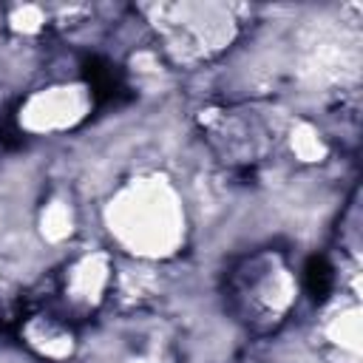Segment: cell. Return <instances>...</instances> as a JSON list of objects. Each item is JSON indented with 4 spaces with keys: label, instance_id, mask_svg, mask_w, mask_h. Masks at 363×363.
Instances as JSON below:
<instances>
[{
    "label": "cell",
    "instance_id": "1",
    "mask_svg": "<svg viewBox=\"0 0 363 363\" xmlns=\"http://www.w3.org/2000/svg\"><path fill=\"white\" fill-rule=\"evenodd\" d=\"M85 77L91 82V94L96 102H116L125 91L122 85V77L113 71L111 62H102V60H91L85 65Z\"/></svg>",
    "mask_w": 363,
    "mask_h": 363
},
{
    "label": "cell",
    "instance_id": "2",
    "mask_svg": "<svg viewBox=\"0 0 363 363\" xmlns=\"http://www.w3.org/2000/svg\"><path fill=\"white\" fill-rule=\"evenodd\" d=\"M303 284L309 289V295L315 301H323L329 292H332V284H335V275H332V267L323 255H312L306 261V269H303Z\"/></svg>",
    "mask_w": 363,
    "mask_h": 363
}]
</instances>
